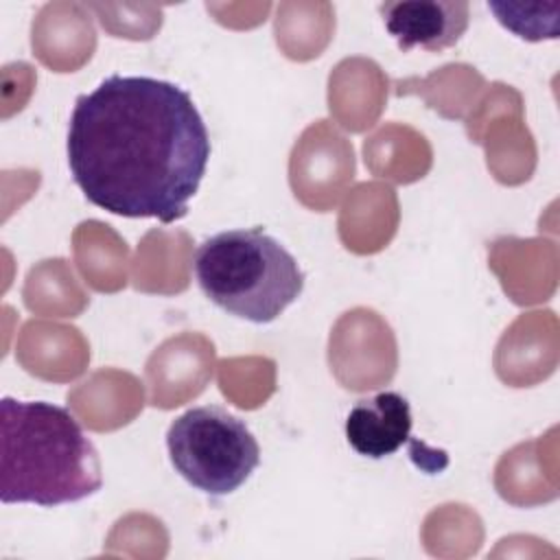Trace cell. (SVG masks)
<instances>
[{
    "instance_id": "cell-2",
    "label": "cell",
    "mask_w": 560,
    "mask_h": 560,
    "mask_svg": "<svg viewBox=\"0 0 560 560\" xmlns=\"http://www.w3.org/2000/svg\"><path fill=\"white\" fill-rule=\"evenodd\" d=\"M103 468L74 416L46 400L0 402V499L42 508L96 494Z\"/></svg>"
},
{
    "instance_id": "cell-4",
    "label": "cell",
    "mask_w": 560,
    "mask_h": 560,
    "mask_svg": "<svg viewBox=\"0 0 560 560\" xmlns=\"http://www.w3.org/2000/svg\"><path fill=\"white\" fill-rule=\"evenodd\" d=\"M175 472L192 488L225 497L238 490L260 464V446L243 420L217 405L192 407L166 431Z\"/></svg>"
},
{
    "instance_id": "cell-6",
    "label": "cell",
    "mask_w": 560,
    "mask_h": 560,
    "mask_svg": "<svg viewBox=\"0 0 560 560\" xmlns=\"http://www.w3.org/2000/svg\"><path fill=\"white\" fill-rule=\"evenodd\" d=\"M348 444L363 457L394 455L411 438V407L398 392H381L354 402L346 418Z\"/></svg>"
},
{
    "instance_id": "cell-1",
    "label": "cell",
    "mask_w": 560,
    "mask_h": 560,
    "mask_svg": "<svg viewBox=\"0 0 560 560\" xmlns=\"http://www.w3.org/2000/svg\"><path fill=\"white\" fill-rule=\"evenodd\" d=\"M192 96L164 79L112 74L81 94L68 122V166L83 197L118 217L173 223L210 160Z\"/></svg>"
},
{
    "instance_id": "cell-5",
    "label": "cell",
    "mask_w": 560,
    "mask_h": 560,
    "mask_svg": "<svg viewBox=\"0 0 560 560\" xmlns=\"http://www.w3.org/2000/svg\"><path fill=\"white\" fill-rule=\"evenodd\" d=\"M387 33L402 52L420 46L440 52L459 42L468 28V4L446 0H402L378 7Z\"/></svg>"
},
{
    "instance_id": "cell-3",
    "label": "cell",
    "mask_w": 560,
    "mask_h": 560,
    "mask_svg": "<svg viewBox=\"0 0 560 560\" xmlns=\"http://www.w3.org/2000/svg\"><path fill=\"white\" fill-rule=\"evenodd\" d=\"M195 276L203 295L221 311L269 324L304 291L298 260L262 228L225 230L195 252Z\"/></svg>"
}]
</instances>
